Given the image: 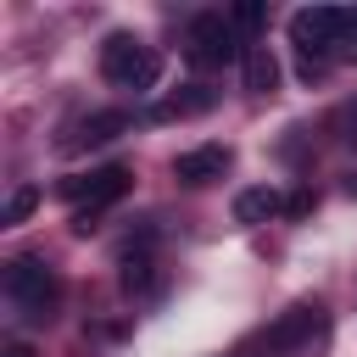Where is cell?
I'll return each mask as SVG.
<instances>
[{
	"mask_svg": "<svg viewBox=\"0 0 357 357\" xmlns=\"http://www.w3.org/2000/svg\"><path fill=\"white\" fill-rule=\"evenodd\" d=\"M128 184H134V173H128L123 162L95 167V173H78V178H61L56 190L73 201V234H89V229H95V218H100L112 201H123V195H128Z\"/></svg>",
	"mask_w": 357,
	"mask_h": 357,
	"instance_id": "obj_1",
	"label": "cell"
},
{
	"mask_svg": "<svg viewBox=\"0 0 357 357\" xmlns=\"http://www.w3.org/2000/svg\"><path fill=\"white\" fill-rule=\"evenodd\" d=\"M100 73H106V84H117V89H156L162 84V50L156 45H145V39H134V33H106V45H100Z\"/></svg>",
	"mask_w": 357,
	"mask_h": 357,
	"instance_id": "obj_2",
	"label": "cell"
},
{
	"mask_svg": "<svg viewBox=\"0 0 357 357\" xmlns=\"http://www.w3.org/2000/svg\"><path fill=\"white\" fill-rule=\"evenodd\" d=\"M324 335V307H290V312H279L268 329H257L234 357H301L312 340Z\"/></svg>",
	"mask_w": 357,
	"mask_h": 357,
	"instance_id": "obj_3",
	"label": "cell"
},
{
	"mask_svg": "<svg viewBox=\"0 0 357 357\" xmlns=\"http://www.w3.org/2000/svg\"><path fill=\"white\" fill-rule=\"evenodd\" d=\"M6 296L17 301V312H22L28 324H45V318L56 312V301H61V279H56L39 257H17V262L6 268Z\"/></svg>",
	"mask_w": 357,
	"mask_h": 357,
	"instance_id": "obj_4",
	"label": "cell"
},
{
	"mask_svg": "<svg viewBox=\"0 0 357 357\" xmlns=\"http://www.w3.org/2000/svg\"><path fill=\"white\" fill-rule=\"evenodd\" d=\"M184 56L190 67H229L240 56V39H234V22L223 11H201L184 33Z\"/></svg>",
	"mask_w": 357,
	"mask_h": 357,
	"instance_id": "obj_5",
	"label": "cell"
},
{
	"mask_svg": "<svg viewBox=\"0 0 357 357\" xmlns=\"http://www.w3.org/2000/svg\"><path fill=\"white\" fill-rule=\"evenodd\" d=\"M335 33H340V6H307L290 17V39H296V56H335Z\"/></svg>",
	"mask_w": 357,
	"mask_h": 357,
	"instance_id": "obj_6",
	"label": "cell"
},
{
	"mask_svg": "<svg viewBox=\"0 0 357 357\" xmlns=\"http://www.w3.org/2000/svg\"><path fill=\"white\" fill-rule=\"evenodd\" d=\"M229 145H195V151H184L178 162H173V178L178 184H190V190H201V184H212V178H223L229 173Z\"/></svg>",
	"mask_w": 357,
	"mask_h": 357,
	"instance_id": "obj_7",
	"label": "cell"
},
{
	"mask_svg": "<svg viewBox=\"0 0 357 357\" xmlns=\"http://www.w3.org/2000/svg\"><path fill=\"white\" fill-rule=\"evenodd\" d=\"M212 106H218V89H206V84H190V89H178V95L156 100V106H151V123H173V117H201V112H212Z\"/></svg>",
	"mask_w": 357,
	"mask_h": 357,
	"instance_id": "obj_8",
	"label": "cell"
},
{
	"mask_svg": "<svg viewBox=\"0 0 357 357\" xmlns=\"http://www.w3.org/2000/svg\"><path fill=\"white\" fill-rule=\"evenodd\" d=\"M240 73H245V89H251V95H273V89H279V56H273L268 45H251V50L240 56Z\"/></svg>",
	"mask_w": 357,
	"mask_h": 357,
	"instance_id": "obj_9",
	"label": "cell"
},
{
	"mask_svg": "<svg viewBox=\"0 0 357 357\" xmlns=\"http://www.w3.org/2000/svg\"><path fill=\"white\" fill-rule=\"evenodd\" d=\"M279 212H284V195L268 190V184H251V190L234 195V223H268V218H279Z\"/></svg>",
	"mask_w": 357,
	"mask_h": 357,
	"instance_id": "obj_10",
	"label": "cell"
},
{
	"mask_svg": "<svg viewBox=\"0 0 357 357\" xmlns=\"http://www.w3.org/2000/svg\"><path fill=\"white\" fill-rule=\"evenodd\" d=\"M123 128H128V112H95V117L78 123V134L67 139V151H78V145H106V139H117Z\"/></svg>",
	"mask_w": 357,
	"mask_h": 357,
	"instance_id": "obj_11",
	"label": "cell"
},
{
	"mask_svg": "<svg viewBox=\"0 0 357 357\" xmlns=\"http://www.w3.org/2000/svg\"><path fill=\"white\" fill-rule=\"evenodd\" d=\"M123 290H128V296H156V290H162L156 262H151V257H128V268H123Z\"/></svg>",
	"mask_w": 357,
	"mask_h": 357,
	"instance_id": "obj_12",
	"label": "cell"
},
{
	"mask_svg": "<svg viewBox=\"0 0 357 357\" xmlns=\"http://www.w3.org/2000/svg\"><path fill=\"white\" fill-rule=\"evenodd\" d=\"M335 61L357 67V6H340V33H335Z\"/></svg>",
	"mask_w": 357,
	"mask_h": 357,
	"instance_id": "obj_13",
	"label": "cell"
},
{
	"mask_svg": "<svg viewBox=\"0 0 357 357\" xmlns=\"http://www.w3.org/2000/svg\"><path fill=\"white\" fill-rule=\"evenodd\" d=\"M33 206H39V190H33V184H17V190L6 195V212H0V218H6V223H22Z\"/></svg>",
	"mask_w": 357,
	"mask_h": 357,
	"instance_id": "obj_14",
	"label": "cell"
},
{
	"mask_svg": "<svg viewBox=\"0 0 357 357\" xmlns=\"http://www.w3.org/2000/svg\"><path fill=\"white\" fill-rule=\"evenodd\" d=\"M229 22H234V33H257V28L268 22V11H262L257 0H240V6L229 11Z\"/></svg>",
	"mask_w": 357,
	"mask_h": 357,
	"instance_id": "obj_15",
	"label": "cell"
},
{
	"mask_svg": "<svg viewBox=\"0 0 357 357\" xmlns=\"http://www.w3.org/2000/svg\"><path fill=\"white\" fill-rule=\"evenodd\" d=\"M312 206H318V195H312V190H307V184H296V190H290V195H284V218H307V212H312Z\"/></svg>",
	"mask_w": 357,
	"mask_h": 357,
	"instance_id": "obj_16",
	"label": "cell"
},
{
	"mask_svg": "<svg viewBox=\"0 0 357 357\" xmlns=\"http://www.w3.org/2000/svg\"><path fill=\"white\" fill-rule=\"evenodd\" d=\"M296 73H301V84H318V78L329 73V61H324V56H296Z\"/></svg>",
	"mask_w": 357,
	"mask_h": 357,
	"instance_id": "obj_17",
	"label": "cell"
},
{
	"mask_svg": "<svg viewBox=\"0 0 357 357\" xmlns=\"http://www.w3.org/2000/svg\"><path fill=\"white\" fill-rule=\"evenodd\" d=\"M6 357H33V351H28V346H11V351H6Z\"/></svg>",
	"mask_w": 357,
	"mask_h": 357,
	"instance_id": "obj_18",
	"label": "cell"
}]
</instances>
